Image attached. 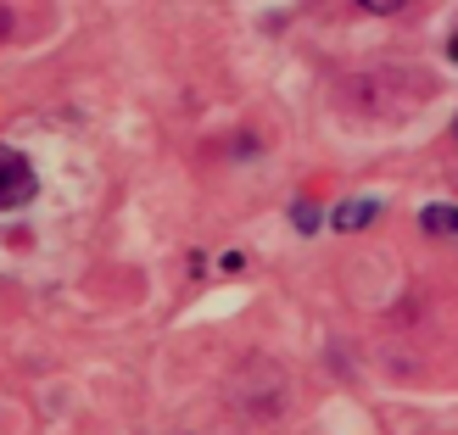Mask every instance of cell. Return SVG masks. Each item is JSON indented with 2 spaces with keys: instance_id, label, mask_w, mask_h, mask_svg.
<instances>
[{
  "instance_id": "obj_1",
  "label": "cell",
  "mask_w": 458,
  "mask_h": 435,
  "mask_svg": "<svg viewBox=\"0 0 458 435\" xmlns=\"http://www.w3.org/2000/svg\"><path fill=\"white\" fill-rule=\"evenodd\" d=\"M34 190H39V173H34V163H29L22 151L0 146V213H17V207H29V201H34Z\"/></svg>"
},
{
  "instance_id": "obj_2",
  "label": "cell",
  "mask_w": 458,
  "mask_h": 435,
  "mask_svg": "<svg viewBox=\"0 0 458 435\" xmlns=\"http://www.w3.org/2000/svg\"><path fill=\"white\" fill-rule=\"evenodd\" d=\"M375 213H380V201H341V207H335V229H363Z\"/></svg>"
},
{
  "instance_id": "obj_3",
  "label": "cell",
  "mask_w": 458,
  "mask_h": 435,
  "mask_svg": "<svg viewBox=\"0 0 458 435\" xmlns=\"http://www.w3.org/2000/svg\"><path fill=\"white\" fill-rule=\"evenodd\" d=\"M420 223L430 229V235H458V207H425Z\"/></svg>"
},
{
  "instance_id": "obj_4",
  "label": "cell",
  "mask_w": 458,
  "mask_h": 435,
  "mask_svg": "<svg viewBox=\"0 0 458 435\" xmlns=\"http://www.w3.org/2000/svg\"><path fill=\"white\" fill-rule=\"evenodd\" d=\"M358 6H363V12H375V17H392V12L408 6V0H358Z\"/></svg>"
}]
</instances>
